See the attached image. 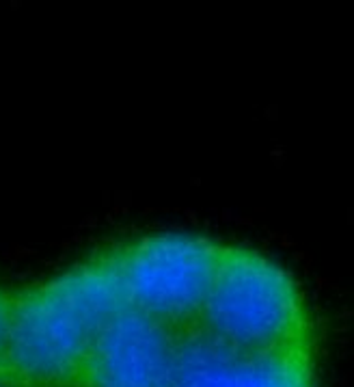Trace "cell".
Listing matches in <instances>:
<instances>
[{
	"instance_id": "1",
	"label": "cell",
	"mask_w": 354,
	"mask_h": 387,
	"mask_svg": "<svg viewBox=\"0 0 354 387\" xmlns=\"http://www.w3.org/2000/svg\"><path fill=\"white\" fill-rule=\"evenodd\" d=\"M13 294L3 374L20 387H82L95 340L123 305L108 247Z\"/></svg>"
},
{
	"instance_id": "2",
	"label": "cell",
	"mask_w": 354,
	"mask_h": 387,
	"mask_svg": "<svg viewBox=\"0 0 354 387\" xmlns=\"http://www.w3.org/2000/svg\"><path fill=\"white\" fill-rule=\"evenodd\" d=\"M197 322L212 340L242 352L315 346L313 316L300 283L276 260L240 245L222 243Z\"/></svg>"
},
{
	"instance_id": "3",
	"label": "cell",
	"mask_w": 354,
	"mask_h": 387,
	"mask_svg": "<svg viewBox=\"0 0 354 387\" xmlns=\"http://www.w3.org/2000/svg\"><path fill=\"white\" fill-rule=\"evenodd\" d=\"M222 243L197 234H145L108 247L123 305L169 329L188 326L212 288Z\"/></svg>"
},
{
	"instance_id": "4",
	"label": "cell",
	"mask_w": 354,
	"mask_h": 387,
	"mask_svg": "<svg viewBox=\"0 0 354 387\" xmlns=\"http://www.w3.org/2000/svg\"><path fill=\"white\" fill-rule=\"evenodd\" d=\"M175 331L171 387H317L315 346L242 352L212 340L197 318Z\"/></svg>"
},
{
	"instance_id": "5",
	"label": "cell",
	"mask_w": 354,
	"mask_h": 387,
	"mask_svg": "<svg viewBox=\"0 0 354 387\" xmlns=\"http://www.w3.org/2000/svg\"><path fill=\"white\" fill-rule=\"evenodd\" d=\"M173 361L175 331L121 305L93 344L82 387H171Z\"/></svg>"
},
{
	"instance_id": "6",
	"label": "cell",
	"mask_w": 354,
	"mask_h": 387,
	"mask_svg": "<svg viewBox=\"0 0 354 387\" xmlns=\"http://www.w3.org/2000/svg\"><path fill=\"white\" fill-rule=\"evenodd\" d=\"M13 305H15L13 290L0 286V374H3V370H5V359H7V350H9V338H11Z\"/></svg>"
},
{
	"instance_id": "7",
	"label": "cell",
	"mask_w": 354,
	"mask_h": 387,
	"mask_svg": "<svg viewBox=\"0 0 354 387\" xmlns=\"http://www.w3.org/2000/svg\"><path fill=\"white\" fill-rule=\"evenodd\" d=\"M0 387H20L17 383H13L11 378L9 376H5V374H0Z\"/></svg>"
}]
</instances>
